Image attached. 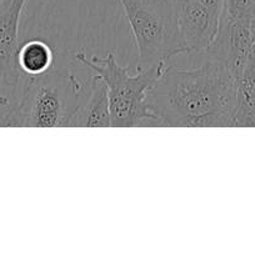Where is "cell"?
<instances>
[{
  "mask_svg": "<svg viewBox=\"0 0 255 256\" xmlns=\"http://www.w3.org/2000/svg\"><path fill=\"white\" fill-rule=\"evenodd\" d=\"M152 126L234 128L236 78L216 60L196 68L166 65L146 96Z\"/></svg>",
  "mask_w": 255,
  "mask_h": 256,
  "instance_id": "cell-1",
  "label": "cell"
},
{
  "mask_svg": "<svg viewBox=\"0 0 255 256\" xmlns=\"http://www.w3.org/2000/svg\"><path fill=\"white\" fill-rule=\"evenodd\" d=\"M72 58L92 70L106 86L112 128L152 126L146 96L168 64H158L148 69L136 68L135 72H130L132 69L122 66L112 52L99 58L76 52Z\"/></svg>",
  "mask_w": 255,
  "mask_h": 256,
  "instance_id": "cell-2",
  "label": "cell"
},
{
  "mask_svg": "<svg viewBox=\"0 0 255 256\" xmlns=\"http://www.w3.org/2000/svg\"><path fill=\"white\" fill-rule=\"evenodd\" d=\"M132 29L138 52V69L168 64L185 54L176 0H119Z\"/></svg>",
  "mask_w": 255,
  "mask_h": 256,
  "instance_id": "cell-3",
  "label": "cell"
},
{
  "mask_svg": "<svg viewBox=\"0 0 255 256\" xmlns=\"http://www.w3.org/2000/svg\"><path fill=\"white\" fill-rule=\"evenodd\" d=\"M84 98L82 85L74 75L48 72L26 76L18 100L20 128L66 126Z\"/></svg>",
  "mask_w": 255,
  "mask_h": 256,
  "instance_id": "cell-4",
  "label": "cell"
},
{
  "mask_svg": "<svg viewBox=\"0 0 255 256\" xmlns=\"http://www.w3.org/2000/svg\"><path fill=\"white\" fill-rule=\"evenodd\" d=\"M26 0H0V95L18 102L26 75L18 65L19 25Z\"/></svg>",
  "mask_w": 255,
  "mask_h": 256,
  "instance_id": "cell-5",
  "label": "cell"
},
{
  "mask_svg": "<svg viewBox=\"0 0 255 256\" xmlns=\"http://www.w3.org/2000/svg\"><path fill=\"white\" fill-rule=\"evenodd\" d=\"M176 4L186 52L202 55L216 36L224 0H176Z\"/></svg>",
  "mask_w": 255,
  "mask_h": 256,
  "instance_id": "cell-6",
  "label": "cell"
},
{
  "mask_svg": "<svg viewBox=\"0 0 255 256\" xmlns=\"http://www.w3.org/2000/svg\"><path fill=\"white\" fill-rule=\"evenodd\" d=\"M254 52L255 30L252 22L220 19L216 36L202 55L206 59L222 62L238 78Z\"/></svg>",
  "mask_w": 255,
  "mask_h": 256,
  "instance_id": "cell-7",
  "label": "cell"
},
{
  "mask_svg": "<svg viewBox=\"0 0 255 256\" xmlns=\"http://www.w3.org/2000/svg\"><path fill=\"white\" fill-rule=\"evenodd\" d=\"M66 126L72 128H108L112 126L109 98L102 80L94 74L88 96L70 116Z\"/></svg>",
  "mask_w": 255,
  "mask_h": 256,
  "instance_id": "cell-8",
  "label": "cell"
},
{
  "mask_svg": "<svg viewBox=\"0 0 255 256\" xmlns=\"http://www.w3.org/2000/svg\"><path fill=\"white\" fill-rule=\"evenodd\" d=\"M234 128H255V52L236 78Z\"/></svg>",
  "mask_w": 255,
  "mask_h": 256,
  "instance_id": "cell-9",
  "label": "cell"
},
{
  "mask_svg": "<svg viewBox=\"0 0 255 256\" xmlns=\"http://www.w3.org/2000/svg\"><path fill=\"white\" fill-rule=\"evenodd\" d=\"M54 52L42 39H30L20 45L18 52V65L26 76L36 78L52 70Z\"/></svg>",
  "mask_w": 255,
  "mask_h": 256,
  "instance_id": "cell-10",
  "label": "cell"
},
{
  "mask_svg": "<svg viewBox=\"0 0 255 256\" xmlns=\"http://www.w3.org/2000/svg\"><path fill=\"white\" fill-rule=\"evenodd\" d=\"M255 0H224L222 19L226 22H252Z\"/></svg>",
  "mask_w": 255,
  "mask_h": 256,
  "instance_id": "cell-11",
  "label": "cell"
},
{
  "mask_svg": "<svg viewBox=\"0 0 255 256\" xmlns=\"http://www.w3.org/2000/svg\"><path fill=\"white\" fill-rule=\"evenodd\" d=\"M252 28H254V30H255V18H254V19H252Z\"/></svg>",
  "mask_w": 255,
  "mask_h": 256,
  "instance_id": "cell-12",
  "label": "cell"
}]
</instances>
